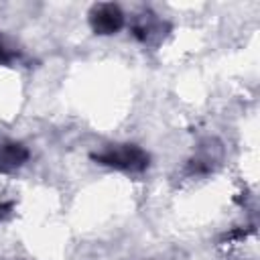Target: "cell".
Instances as JSON below:
<instances>
[{
	"instance_id": "1",
	"label": "cell",
	"mask_w": 260,
	"mask_h": 260,
	"mask_svg": "<svg viewBox=\"0 0 260 260\" xmlns=\"http://www.w3.org/2000/svg\"><path fill=\"white\" fill-rule=\"evenodd\" d=\"M91 158L100 165L106 167H114L120 171H130V173H140L148 167L150 156L136 144H118V146H110L102 152L91 154Z\"/></svg>"
},
{
	"instance_id": "2",
	"label": "cell",
	"mask_w": 260,
	"mask_h": 260,
	"mask_svg": "<svg viewBox=\"0 0 260 260\" xmlns=\"http://www.w3.org/2000/svg\"><path fill=\"white\" fill-rule=\"evenodd\" d=\"M89 24L98 35H114L124 26V14L114 2H100L89 10Z\"/></svg>"
},
{
	"instance_id": "3",
	"label": "cell",
	"mask_w": 260,
	"mask_h": 260,
	"mask_svg": "<svg viewBox=\"0 0 260 260\" xmlns=\"http://www.w3.org/2000/svg\"><path fill=\"white\" fill-rule=\"evenodd\" d=\"M28 158V150L18 144V142H4L0 144V171L8 173L16 167H20L22 162H26Z\"/></svg>"
},
{
	"instance_id": "4",
	"label": "cell",
	"mask_w": 260,
	"mask_h": 260,
	"mask_svg": "<svg viewBox=\"0 0 260 260\" xmlns=\"http://www.w3.org/2000/svg\"><path fill=\"white\" fill-rule=\"evenodd\" d=\"M10 59V55H8V51L2 47V43H0V63H6Z\"/></svg>"
}]
</instances>
